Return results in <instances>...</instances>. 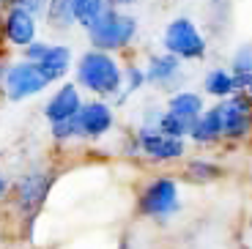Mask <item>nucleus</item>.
Listing matches in <instances>:
<instances>
[{
    "mask_svg": "<svg viewBox=\"0 0 252 249\" xmlns=\"http://www.w3.org/2000/svg\"><path fill=\"white\" fill-rule=\"evenodd\" d=\"M121 3H132V0H121Z\"/></svg>",
    "mask_w": 252,
    "mask_h": 249,
    "instance_id": "nucleus-27",
    "label": "nucleus"
},
{
    "mask_svg": "<svg viewBox=\"0 0 252 249\" xmlns=\"http://www.w3.org/2000/svg\"><path fill=\"white\" fill-rule=\"evenodd\" d=\"M47 50H50V44H44V41H33V44H28V47H25V58H28V63H38L41 58L47 55Z\"/></svg>",
    "mask_w": 252,
    "mask_h": 249,
    "instance_id": "nucleus-21",
    "label": "nucleus"
},
{
    "mask_svg": "<svg viewBox=\"0 0 252 249\" xmlns=\"http://www.w3.org/2000/svg\"><path fill=\"white\" fill-rule=\"evenodd\" d=\"M80 110H82L80 91L74 85H63L47 104V118H50V124H61L66 118H74Z\"/></svg>",
    "mask_w": 252,
    "mask_h": 249,
    "instance_id": "nucleus-9",
    "label": "nucleus"
},
{
    "mask_svg": "<svg viewBox=\"0 0 252 249\" xmlns=\"http://www.w3.org/2000/svg\"><path fill=\"white\" fill-rule=\"evenodd\" d=\"M11 3H14V8H22L28 14H36L44 8V0H11Z\"/></svg>",
    "mask_w": 252,
    "mask_h": 249,
    "instance_id": "nucleus-22",
    "label": "nucleus"
},
{
    "mask_svg": "<svg viewBox=\"0 0 252 249\" xmlns=\"http://www.w3.org/2000/svg\"><path fill=\"white\" fill-rule=\"evenodd\" d=\"M220 121H222V137H244L252 124L250 101L241 99V96L227 99L225 104H220Z\"/></svg>",
    "mask_w": 252,
    "mask_h": 249,
    "instance_id": "nucleus-6",
    "label": "nucleus"
},
{
    "mask_svg": "<svg viewBox=\"0 0 252 249\" xmlns=\"http://www.w3.org/2000/svg\"><path fill=\"white\" fill-rule=\"evenodd\" d=\"M164 47L173 58H184V61H195L203 58L206 52V41L197 33V28L189 22V19H176L167 25L164 31Z\"/></svg>",
    "mask_w": 252,
    "mask_h": 249,
    "instance_id": "nucleus-3",
    "label": "nucleus"
},
{
    "mask_svg": "<svg viewBox=\"0 0 252 249\" xmlns=\"http://www.w3.org/2000/svg\"><path fill=\"white\" fill-rule=\"evenodd\" d=\"M47 85H50V82L41 74V69H38L36 63H28V61L11 66V69L6 71V77H3V91H6V96L14 101L28 99V96H33V93H41Z\"/></svg>",
    "mask_w": 252,
    "mask_h": 249,
    "instance_id": "nucleus-4",
    "label": "nucleus"
},
{
    "mask_svg": "<svg viewBox=\"0 0 252 249\" xmlns=\"http://www.w3.org/2000/svg\"><path fill=\"white\" fill-rule=\"evenodd\" d=\"M192 173H200L197 178H214V175H220V167H214V164H203V162H197V164H192Z\"/></svg>",
    "mask_w": 252,
    "mask_h": 249,
    "instance_id": "nucleus-24",
    "label": "nucleus"
},
{
    "mask_svg": "<svg viewBox=\"0 0 252 249\" xmlns=\"http://www.w3.org/2000/svg\"><path fill=\"white\" fill-rule=\"evenodd\" d=\"M6 194V178H3V173H0V197Z\"/></svg>",
    "mask_w": 252,
    "mask_h": 249,
    "instance_id": "nucleus-26",
    "label": "nucleus"
},
{
    "mask_svg": "<svg viewBox=\"0 0 252 249\" xmlns=\"http://www.w3.org/2000/svg\"><path fill=\"white\" fill-rule=\"evenodd\" d=\"M47 189H50V175H44V173L25 175L17 187V197H19L22 211H33V208L47 197Z\"/></svg>",
    "mask_w": 252,
    "mask_h": 249,
    "instance_id": "nucleus-11",
    "label": "nucleus"
},
{
    "mask_svg": "<svg viewBox=\"0 0 252 249\" xmlns=\"http://www.w3.org/2000/svg\"><path fill=\"white\" fill-rule=\"evenodd\" d=\"M233 71L239 77H250L252 74V44H244L233 58Z\"/></svg>",
    "mask_w": 252,
    "mask_h": 249,
    "instance_id": "nucleus-19",
    "label": "nucleus"
},
{
    "mask_svg": "<svg viewBox=\"0 0 252 249\" xmlns=\"http://www.w3.org/2000/svg\"><path fill=\"white\" fill-rule=\"evenodd\" d=\"M137 143L151 159H178V156H184V140L159 134V131L148 129V126L140 131Z\"/></svg>",
    "mask_w": 252,
    "mask_h": 249,
    "instance_id": "nucleus-7",
    "label": "nucleus"
},
{
    "mask_svg": "<svg viewBox=\"0 0 252 249\" xmlns=\"http://www.w3.org/2000/svg\"><path fill=\"white\" fill-rule=\"evenodd\" d=\"M77 121H80V134H85V137H101L113 126V112H110L107 104L94 101V104H82V110L77 112Z\"/></svg>",
    "mask_w": 252,
    "mask_h": 249,
    "instance_id": "nucleus-8",
    "label": "nucleus"
},
{
    "mask_svg": "<svg viewBox=\"0 0 252 249\" xmlns=\"http://www.w3.org/2000/svg\"><path fill=\"white\" fill-rule=\"evenodd\" d=\"M178 211V187L173 178H157L140 194V214L145 217H170Z\"/></svg>",
    "mask_w": 252,
    "mask_h": 249,
    "instance_id": "nucleus-5",
    "label": "nucleus"
},
{
    "mask_svg": "<svg viewBox=\"0 0 252 249\" xmlns=\"http://www.w3.org/2000/svg\"><path fill=\"white\" fill-rule=\"evenodd\" d=\"M107 11L104 0H74V22L91 28L101 14Z\"/></svg>",
    "mask_w": 252,
    "mask_h": 249,
    "instance_id": "nucleus-17",
    "label": "nucleus"
},
{
    "mask_svg": "<svg viewBox=\"0 0 252 249\" xmlns=\"http://www.w3.org/2000/svg\"><path fill=\"white\" fill-rule=\"evenodd\" d=\"M239 88H244L247 96H252V74L250 77H239Z\"/></svg>",
    "mask_w": 252,
    "mask_h": 249,
    "instance_id": "nucleus-25",
    "label": "nucleus"
},
{
    "mask_svg": "<svg viewBox=\"0 0 252 249\" xmlns=\"http://www.w3.org/2000/svg\"><path fill=\"white\" fill-rule=\"evenodd\" d=\"M134 31H137V25H134L132 17L107 8L88 28V36H91V44H94L96 50L104 52V50H121V47H126L134 38Z\"/></svg>",
    "mask_w": 252,
    "mask_h": 249,
    "instance_id": "nucleus-2",
    "label": "nucleus"
},
{
    "mask_svg": "<svg viewBox=\"0 0 252 249\" xmlns=\"http://www.w3.org/2000/svg\"><path fill=\"white\" fill-rule=\"evenodd\" d=\"M126 80H129V85H126V91H137V88L145 82V74H143L140 69H129V71H126Z\"/></svg>",
    "mask_w": 252,
    "mask_h": 249,
    "instance_id": "nucleus-23",
    "label": "nucleus"
},
{
    "mask_svg": "<svg viewBox=\"0 0 252 249\" xmlns=\"http://www.w3.org/2000/svg\"><path fill=\"white\" fill-rule=\"evenodd\" d=\"M47 17H50V25L58 28L74 25V0H50Z\"/></svg>",
    "mask_w": 252,
    "mask_h": 249,
    "instance_id": "nucleus-18",
    "label": "nucleus"
},
{
    "mask_svg": "<svg viewBox=\"0 0 252 249\" xmlns=\"http://www.w3.org/2000/svg\"><path fill=\"white\" fill-rule=\"evenodd\" d=\"M167 112H173V115H178V118L192 121V124H195V121L203 115V99H200L197 93L181 91V93H176V96L170 99V104H167Z\"/></svg>",
    "mask_w": 252,
    "mask_h": 249,
    "instance_id": "nucleus-14",
    "label": "nucleus"
},
{
    "mask_svg": "<svg viewBox=\"0 0 252 249\" xmlns=\"http://www.w3.org/2000/svg\"><path fill=\"white\" fill-rule=\"evenodd\" d=\"M77 80L82 88H88L94 93L110 96L118 93L121 82H124V71L118 69V63L107 52L91 50L88 55H82L80 66H77Z\"/></svg>",
    "mask_w": 252,
    "mask_h": 249,
    "instance_id": "nucleus-1",
    "label": "nucleus"
},
{
    "mask_svg": "<svg viewBox=\"0 0 252 249\" xmlns=\"http://www.w3.org/2000/svg\"><path fill=\"white\" fill-rule=\"evenodd\" d=\"M3 31H6V36L11 44L28 47V44H33V38H36V19H33V14L22 11V8H11L8 17H6Z\"/></svg>",
    "mask_w": 252,
    "mask_h": 249,
    "instance_id": "nucleus-10",
    "label": "nucleus"
},
{
    "mask_svg": "<svg viewBox=\"0 0 252 249\" xmlns=\"http://www.w3.org/2000/svg\"><path fill=\"white\" fill-rule=\"evenodd\" d=\"M36 66L41 69V74L47 77V82H55V80H61V77L69 71L71 52L66 50V47H50V50H47V55L41 58Z\"/></svg>",
    "mask_w": 252,
    "mask_h": 249,
    "instance_id": "nucleus-12",
    "label": "nucleus"
},
{
    "mask_svg": "<svg viewBox=\"0 0 252 249\" xmlns=\"http://www.w3.org/2000/svg\"><path fill=\"white\" fill-rule=\"evenodd\" d=\"M236 88H239V77L227 74L225 69H217L206 77V91L211 96H227V93H233Z\"/></svg>",
    "mask_w": 252,
    "mask_h": 249,
    "instance_id": "nucleus-16",
    "label": "nucleus"
},
{
    "mask_svg": "<svg viewBox=\"0 0 252 249\" xmlns=\"http://www.w3.org/2000/svg\"><path fill=\"white\" fill-rule=\"evenodd\" d=\"M52 134H55L58 140H66V137L80 134V121H77V115H74V118L61 121V124H52Z\"/></svg>",
    "mask_w": 252,
    "mask_h": 249,
    "instance_id": "nucleus-20",
    "label": "nucleus"
},
{
    "mask_svg": "<svg viewBox=\"0 0 252 249\" xmlns=\"http://www.w3.org/2000/svg\"><path fill=\"white\" fill-rule=\"evenodd\" d=\"M178 74V58L173 55H164V58H154L151 66H148V80L151 82H159V85H167L173 77Z\"/></svg>",
    "mask_w": 252,
    "mask_h": 249,
    "instance_id": "nucleus-15",
    "label": "nucleus"
},
{
    "mask_svg": "<svg viewBox=\"0 0 252 249\" xmlns=\"http://www.w3.org/2000/svg\"><path fill=\"white\" fill-rule=\"evenodd\" d=\"M192 140L195 143H214L222 137V121H220V107H211L208 112H203L200 118L192 124Z\"/></svg>",
    "mask_w": 252,
    "mask_h": 249,
    "instance_id": "nucleus-13",
    "label": "nucleus"
}]
</instances>
